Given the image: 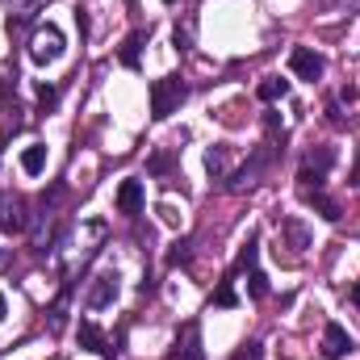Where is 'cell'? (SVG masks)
<instances>
[{"instance_id": "1", "label": "cell", "mask_w": 360, "mask_h": 360, "mask_svg": "<svg viewBox=\"0 0 360 360\" xmlns=\"http://www.w3.org/2000/svg\"><path fill=\"white\" fill-rule=\"evenodd\" d=\"M276 155H281V143H276V134H269V139L256 147V155H252V160H248L239 172H231V176H226V188H231V193H239V188L256 184V180L264 176L272 164H276Z\"/></svg>"}, {"instance_id": "2", "label": "cell", "mask_w": 360, "mask_h": 360, "mask_svg": "<svg viewBox=\"0 0 360 360\" xmlns=\"http://www.w3.org/2000/svg\"><path fill=\"white\" fill-rule=\"evenodd\" d=\"M184 96H188V84L180 76H160L151 84V117L155 122H168L180 105H184Z\"/></svg>"}, {"instance_id": "3", "label": "cell", "mask_w": 360, "mask_h": 360, "mask_svg": "<svg viewBox=\"0 0 360 360\" xmlns=\"http://www.w3.org/2000/svg\"><path fill=\"white\" fill-rule=\"evenodd\" d=\"M331 168H335V147H310L297 168V188H323Z\"/></svg>"}, {"instance_id": "4", "label": "cell", "mask_w": 360, "mask_h": 360, "mask_svg": "<svg viewBox=\"0 0 360 360\" xmlns=\"http://www.w3.org/2000/svg\"><path fill=\"white\" fill-rule=\"evenodd\" d=\"M30 231V205L21 193L0 188V235H25Z\"/></svg>"}, {"instance_id": "5", "label": "cell", "mask_w": 360, "mask_h": 360, "mask_svg": "<svg viewBox=\"0 0 360 360\" xmlns=\"http://www.w3.org/2000/svg\"><path fill=\"white\" fill-rule=\"evenodd\" d=\"M30 59L34 63H55L63 59V34L55 25H38L34 38H30Z\"/></svg>"}, {"instance_id": "6", "label": "cell", "mask_w": 360, "mask_h": 360, "mask_svg": "<svg viewBox=\"0 0 360 360\" xmlns=\"http://www.w3.org/2000/svg\"><path fill=\"white\" fill-rule=\"evenodd\" d=\"M76 335H80V348H89V352H96L101 360H117V352H122V340H109L92 319H80V327H76Z\"/></svg>"}, {"instance_id": "7", "label": "cell", "mask_w": 360, "mask_h": 360, "mask_svg": "<svg viewBox=\"0 0 360 360\" xmlns=\"http://www.w3.org/2000/svg\"><path fill=\"white\" fill-rule=\"evenodd\" d=\"M289 72L297 76V80H323V72H327V59L319 55V51H310V46H293L289 51Z\"/></svg>"}, {"instance_id": "8", "label": "cell", "mask_w": 360, "mask_h": 360, "mask_svg": "<svg viewBox=\"0 0 360 360\" xmlns=\"http://www.w3.org/2000/svg\"><path fill=\"white\" fill-rule=\"evenodd\" d=\"M352 352H356V340L340 323H327L323 327V360H348Z\"/></svg>"}, {"instance_id": "9", "label": "cell", "mask_w": 360, "mask_h": 360, "mask_svg": "<svg viewBox=\"0 0 360 360\" xmlns=\"http://www.w3.org/2000/svg\"><path fill=\"white\" fill-rule=\"evenodd\" d=\"M113 297H117V272H101V276H92L84 306L89 310H105V306H113Z\"/></svg>"}, {"instance_id": "10", "label": "cell", "mask_w": 360, "mask_h": 360, "mask_svg": "<svg viewBox=\"0 0 360 360\" xmlns=\"http://www.w3.org/2000/svg\"><path fill=\"white\" fill-rule=\"evenodd\" d=\"M143 201H147V193H143V180H122L117 184V214H126V218H139L143 214Z\"/></svg>"}, {"instance_id": "11", "label": "cell", "mask_w": 360, "mask_h": 360, "mask_svg": "<svg viewBox=\"0 0 360 360\" xmlns=\"http://www.w3.org/2000/svg\"><path fill=\"white\" fill-rule=\"evenodd\" d=\"M168 360H205V348H201V331H197V323H188L184 327V340H176V348H172V356Z\"/></svg>"}, {"instance_id": "12", "label": "cell", "mask_w": 360, "mask_h": 360, "mask_svg": "<svg viewBox=\"0 0 360 360\" xmlns=\"http://www.w3.org/2000/svg\"><path fill=\"white\" fill-rule=\"evenodd\" d=\"M297 197L310 205V210H319V218H327V222H340V205L323 193V188H297Z\"/></svg>"}, {"instance_id": "13", "label": "cell", "mask_w": 360, "mask_h": 360, "mask_svg": "<svg viewBox=\"0 0 360 360\" xmlns=\"http://www.w3.org/2000/svg\"><path fill=\"white\" fill-rule=\"evenodd\" d=\"M256 260H260V235L252 231V235L243 239V248H239V260H235V264H231V272H226V281H235L239 272L256 269Z\"/></svg>"}, {"instance_id": "14", "label": "cell", "mask_w": 360, "mask_h": 360, "mask_svg": "<svg viewBox=\"0 0 360 360\" xmlns=\"http://www.w3.org/2000/svg\"><path fill=\"white\" fill-rule=\"evenodd\" d=\"M143 42H147V34H143V30H134V34L122 42L117 63H122V68H130V72H139V63H143Z\"/></svg>"}, {"instance_id": "15", "label": "cell", "mask_w": 360, "mask_h": 360, "mask_svg": "<svg viewBox=\"0 0 360 360\" xmlns=\"http://www.w3.org/2000/svg\"><path fill=\"white\" fill-rule=\"evenodd\" d=\"M21 172L25 176H42L46 172V143H30L21 151Z\"/></svg>"}, {"instance_id": "16", "label": "cell", "mask_w": 360, "mask_h": 360, "mask_svg": "<svg viewBox=\"0 0 360 360\" xmlns=\"http://www.w3.org/2000/svg\"><path fill=\"white\" fill-rule=\"evenodd\" d=\"M226 168H231V147H226V143H214V147L205 151V172L214 180H222Z\"/></svg>"}, {"instance_id": "17", "label": "cell", "mask_w": 360, "mask_h": 360, "mask_svg": "<svg viewBox=\"0 0 360 360\" xmlns=\"http://www.w3.org/2000/svg\"><path fill=\"white\" fill-rule=\"evenodd\" d=\"M256 96H260L264 105H276V101H285V96H289V80H281V76H264V80H260V89H256Z\"/></svg>"}, {"instance_id": "18", "label": "cell", "mask_w": 360, "mask_h": 360, "mask_svg": "<svg viewBox=\"0 0 360 360\" xmlns=\"http://www.w3.org/2000/svg\"><path fill=\"white\" fill-rule=\"evenodd\" d=\"M281 231H285V239H289V248H293V252L310 248V231H306L297 218H285V222H281Z\"/></svg>"}, {"instance_id": "19", "label": "cell", "mask_w": 360, "mask_h": 360, "mask_svg": "<svg viewBox=\"0 0 360 360\" xmlns=\"http://www.w3.org/2000/svg\"><path fill=\"white\" fill-rule=\"evenodd\" d=\"M68 302H72V285H63L59 302L51 306V323H46V327H51V335H59V331H63V319H68Z\"/></svg>"}, {"instance_id": "20", "label": "cell", "mask_w": 360, "mask_h": 360, "mask_svg": "<svg viewBox=\"0 0 360 360\" xmlns=\"http://www.w3.org/2000/svg\"><path fill=\"white\" fill-rule=\"evenodd\" d=\"M188 260H193V239H176V243L168 248V260H164V264H168V269H184Z\"/></svg>"}, {"instance_id": "21", "label": "cell", "mask_w": 360, "mask_h": 360, "mask_svg": "<svg viewBox=\"0 0 360 360\" xmlns=\"http://www.w3.org/2000/svg\"><path fill=\"white\" fill-rule=\"evenodd\" d=\"M248 297H252V302H264V297H269V276L260 269H252V276H248Z\"/></svg>"}, {"instance_id": "22", "label": "cell", "mask_w": 360, "mask_h": 360, "mask_svg": "<svg viewBox=\"0 0 360 360\" xmlns=\"http://www.w3.org/2000/svg\"><path fill=\"white\" fill-rule=\"evenodd\" d=\"M214 306H222V310H235V306H239V297H235V281H222V285L214 289Z\"/></svg>"}, {"instance_id": "23", "label": "cell", "mask_w": 360, "mask_h": 360, "mask_svg": "<svg viewBox=\"0 0 360 360\" xmlns=\"http://www.w3.org/2000/svg\"><path fill=\"white\" fill-rule=\"evenodd\" d=\"M231 360H264V344H260V340H248V344H243Z\"/></svg>"}, {"instance_id": "24", "label": "cell", "mask_w": 360, "mask_h": 360, "mask_svg": "<svg viewBox=\"0 0 360 360\" xmlns=\"http://www.w3.org/2000/svg\"><path fill=\"white\" fill-rule=\"evenodd\" d=\"M38 105H42V113L55 109V105H59V84H42V89H38Z\"/></svg>"}, {"instance_id": "25", "label": "cell", "mask_w": 360, "mask_h": 360, "mask_svg": "<svg viewBox=\"0 0 360 360\" xmlns=\"http://www.w3.org/2000/svg\"><path fill=\"white\" fill-rule=\"evenodd\" d=\"M147 168H151L155 176H164V172L172 168V155H168V151H160V155H151V164H147Z\"/></svg>"}, {"instance_id": "26", "label": "cell", "mask_w": 360, "mask_h": 360, "mask_svg": "<svg viewBox=\"0 0 360 360\" xmlns=\"http://www.w3.org/2000/svg\"><path fill=\"white\" fill-rule=\"evenodd\" d=\"M172 46H176L180 55L188 51V30H180V25H176V34H172Z\"/></svg>"}, {"instance_id": "27", "label": "cell", "mask_w": 360, "mask_h": 360, "mask_svg": "<svg viewBox=\"0 0 360 360\" xmlns=\"http://www.w3.org/2000/svg\"><path fill=\"white\" fill-rule=\"evenodd\" d=\"M327 117H331V122H335V126H344V113H340V105H335V101H331V105H327Z\"/></svg>"}, {"instance_id": "28", "label": "cell", "mask_w": 360, "mask_h": 360, "mask_svg": "<svg viewBox=\"0 0 360 360\" xmlns=\"http://www.w3.org/2000/svg\"><path fill=\"white\" fill-rule=\"evenodd\" d=\"M348 180H352V184L360 188V151H356V164H352V176H348Z\"/></svg>"}, {"instance_id": "29", "label": "cell", "mask_w": 360, "mask_h": 360, "mask_svg": "<svg viewBox=\"0 0 360 360\" xmlns=\"http://www.w3.org/2000/svg\"><path fill=\"white\" fill-rule=\"evenodd\" d=\"M348 297H352V306H356V310H360V281H356V285H352V289H348Z\"/></svg>"}, {"instance_id": "30", "label": "cell", "mask_w": 360, "mask_h": 360, "mask_svg": "<svg viewBox=\"0 0 360 360\" xmlns=\"http://www.w3.org/2000/svg\"><path fill=\"white\" fill-rule=\"evenodd\" d=\"M4 314H8V306H4V293H0V323H4Z\"/></svg>"}, {"instance_id": "31", "label": "cell", "mask_w": 360, "mask_h": 360, "mask_svg": "<svg viewBox=\"0 0 360 360\" xmlns=\"http://www.w3.org/2000/svg\"><path fill=\"white\" fill-rule=\"evenodd\" d=\"M164 4H176V0H164Z\"/></svg>"}]
</instances>
